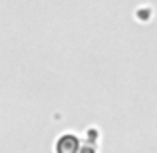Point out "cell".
Here are the masks:
<instances>
[{
    "label": "cell",
    "instance_id": "cell-1",
    "mask_svg": "<svg viewBox=\"0 0 157 153\" xmlns=\"http://www.w3.org/2000/svg\"><path fill=\"white\" fill-rule=\"evenodd\" d=\"M80 141H78L76 135H62L56 143V153H80Z\"/></svg>",
    "mask_w": 157,
    "mask_h": 153
},
{
    "label": "cell",
    "instance_id": "cell-2",
    "mask_svg": "<svg viewBox=\"0 0 157 153\" xmlns=\"http://www.w3.org/2000/svg\"><path fill=\"white\" fill-rule=\"evenodd\" d=\"M80 153H96V149H94V147H82Z\"/></svg>",
    "mask_w": 157,
    "mask_h": 153
}]
</instances>
